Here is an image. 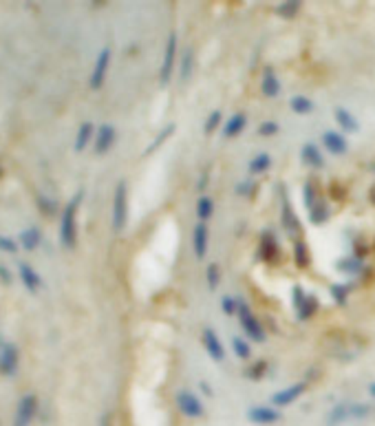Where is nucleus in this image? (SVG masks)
Returning a JSON list of instances; mask_svg holds the SVG:
<instances>
[{
    "label": "nucleus",
    "instance_id": "obj_43",
    "mask_svg": "<svg viewBox=\"0 0 375 426\" xmlns=\"http://www.w3.org/2000/svg\"><path fill=\"white\" fill-rule=\"evenodd\" d=\"M265 369H267V362H256L254 367L247 371V378H252V380H261L263 373H265Z\"/></svg>",
    "mask_w": 375,
    "mask_h": 426
},
{
    "label": "nucleus",
    "instance_id": "obj_3",
    "mask_svg": "<svg viewBox=\"0 0 375 426\" xmlns=\"http://www.w3.org/2000/svg\"><path fill=\"white\" fill-rule=\"evenodd\" d=\"M239 318H241V327H243V332L247 334L250 340H256V342H263L265 340L263 324L256 320V316L250 312V305H247L243 298H239Z\"/></svg>",
    "mask_w": 375,
    "mask_h": 426
},
{
    "label": "nucleus",
    "instance_id": "obj_19",
    "mask_svg": "<svg viewBox=\"0 0 375 426\" xmlns=\"http://www.w3.org/2000/svg\"><path fill=\"white\" fill-rule=\"evenodd\" d=\"M245 126H247V117H245L243 113H234V115L225 121V126H223V137L230 139V137L241 135Z\"/></svg>",
    "mask_w": 375,
    "mask_h": 426
},
{
    "label": "nucleus",
    "instance_id": "obj_34",
    "mask_svg": "<svg viewBox=\"0 0 375 426\" xmlns=\"http://www.w3.org/2000/svg\"><path fill=\"white\" fill-rule=\"evenodd\" d=\"M373 413V407L371 404H364V402H358V404H351V420H364Z\"/></svg>",
    "mask_w": 375,
    "mask_h": 426
},
{
    "label": "nucleus",
    "instance_id": "obj_42",
    "mask_svg": "<svg viewBox=\"0 0 375 426\" xmlns=\"http://www.w3.org/2000/svg\"><path fill=\"white\" fill-rule=\"evenodd\" d=\"M276 133H279V124H276V121H263L259 126V135H263V137H272Z\"/></svg>",
    "mask_w": 375,
    "mask_h": 426
},
{
    "label": "nucleus",
    "instance_id": "obj_45",
    "mask_svg": "<svg viewBox=\"0 0 375 426\" xmlns=\"http://www.w3.org/2000/svg\"><path fill=\"white\" fill-rule=\"evenodd\" d=\"M320 197H315V192H313V186L311 184H305V206L307 208H311L315 201H318Z\"/></svg>",
    "mask_w": 375,
    "mask_h": 426
},
{
    "label": "nucleus",
    "instance_id": "obj_29",
    "mask_svg": "<svg viewBox=\"0 0 375 426\" xmlns=\"http://www.w3.org/2000/svg\"><path fill=\"white\" fill-rule=\"evenodd\" d=\"M214 214V201L210 197H201L199 201H196V217L203 221H208L210 217Z\"/></svg>",
    "mask_w": 375,
    "mask_h": 426
},
{
    "label": "nucleus",
    "instance_id": "obj_52",
    "mask_svg": "<svg viewBox=\"0 0 375 426\" xmlns=\"http://www.w3.org/2000/svg\"><path fill=\"white\" fill-rule=\"evenodd\" d=\"M373 170H375V166H373Z\"/></svg>",
    "mask_w": 375,
    "mask_h": 426
},
{
    "label": "nucleus",
    "instance_id": "obj_33",
    "mask_svg": "<svg viewBox=\"0 0 375 426\" xmlns=\"http://www.w3.org/2000/svg\"><path fill=\"white\" fill-rule=\"evenodd\" d=\"M172 133H174V124H168V126L164 129V133H159V135H157V137L152 139V144L148 146L146 155H152V153H155L157 148H159V146L164 144V141H166V139H168V137H170Z\"/></svg>",
    "mask_w": 375,
    "mask_h": 426
},
{
    "label": "nucleus",
    "instance_id": "obj_21",
    "mask_svg": "<svg viewBox=\"0 0 375 426\" xmlns=\"http://www.w3.org/2000/svg\"><path fill=\"white\" fill-rule=\"evenodd\" d=\"M40 241H43L40 228H27V230L21 232V248L27 250V252H33L38 246H40Z\"/></svg>",
    "mask_w": 375,
    "mask_h": 426
},
{
    "label": "nucleus",
    "instance_id": "obj_26",
    "mask_svg": "<svg viewBox=\"0 0 375 426\" xmlns=\"http://www.w3.org/2000/svg\"><path fill=\"white\" fill-rule=\"evenodd\" d=\"M269 166H272V157H269L267 153H261V155H256V157L250 161L247 170H250L252 175H261V173L269 170Z\"/></svg>",
    "mask_w": 375,
    "mask_h": 426
},
{
    "label": "nucleus",
    "instance_id": "obj_16",
    "mask_svg": "<svg viewBox=\"0 0 375 426\" xmlns=\"http://www.w3.org/2000/svg\"><path fill=\"white\" fill-rule=\"evenodd\" d=\"M18 274H21L23 285H25L29 292H38V290L43 288V278H40V274H38L31 266H27V263H21V266H18Z\"/></svg>",
    "mask_w": 375,
    "mask_h": 426
},
{
    "label": "nucleus",
    "instance_id": "obj_40",
    "mask_svg": "<svg viewBox=\"0 0 375 426\" xmlns=\"http://www.w3.org/2000/svg\"><path fill=\"white\" fill-rule=\"evenodd\" d=\"M221 305H223V314H228V316L239 314V298L223 296V298H221Z\"/></svg>",
    "mask_w": 375,
    "mask_h": 426
},
{
    "label": "nucleus",
    "instance_id": "obj_38",
    "mask_svg": "<svg viewBox=\"0 0 375 426\" xmlns=\"http://www.w3.org/2000/svg\"><path fill=\"white\" fill-rule=\"evenodd\" d=\"M38 206H40V210L45 212V214H55V210H57V204L51 199V197H45V195H38Z\"/></svg>",
    "mask_w": 375,
    "mask_h": 426
},
{
    "label": "nucleus",
    "instance_id": "obj_11",
    "mask_svg": "<svg viewBox=\"0 0 375 426\" xmlns=\"http://www.w3.org/2000/svg\"><path fill=\"white\" fill-rule=\"evenodd\" d=\"M281 199H283V217H281L283 228L287 232H291V234H301V221H298V217H296V212L291 208L287 190H281Z\"/></svg>",
    "mask_w": 375,
    "mask_h": 426
},
{
    "label": "nucleus",
    "instance_id": "obj_37",
    "mask_svg": "<svg viewBox=\"0 0 375 426\" xmlns=\"http://www.w3.org/2000/svg\"><path fill=\"white\" fill-rule=\"evenodd\" d=\"M349 292H351L349 285H331V296H333L335 302H338V305H345Z\"/></svg>",
    "mask_w": 375,
    "mask_h": 426
},
{
    "label": "nucleus",
    "instance_id": "obj_2",
    "mask_svg": "<svg viewBox=\"0 0 375 426\" xmlns=\"http://www.w3.org/2000/svg\"><path fill=\"white\" fill-rule=\"evenodd\" d=\"M128 221V186L126 181H120L115 186V197H113V230L122 232Z\"/></svg>",
    "mask_w": 375,
    "mask_h": 426
},
{
    "label": "nucleus",
    "instance_id": "obj_17",
    "mask_svg": "<svg viewBox=\"0 0 375 426\" xmlns=\"http://www.w3.org/2000/svg\"><path fill=\"white\" fill-rule=\"evenodd\" d=\"M301 159H303V164H307L311 168H323L325 166V157L315 144H305L301 148Z\"/></svg>",
    "mask_w": 375,
    "mask_h": 426
},
{
    "label": "nucleus",
    "instance_id": "obj_30",
    "mask_svg": "<svg viewBox=\"0 0 375 426\" xmlns=\"http://www.w3.org/2000/svg\"><path fill=\"white\" fill-rule=\"evenodd\" d=\"M315 310H318V298L311 296V294H307V298H305V302H303V307H301L298 312H296V316H298V320H307V318L313 316Z\"/></svg>",
    "mask_w": 375,
    "mask_h": 426
},
{
    "label": "nucleus",
    "instance_id": "obj_41",
    "mask_svg": "<svg viewBox=\"0 0 375 426\" xmlns=\"http://www.w3.org/2000/svg\"><path fill=\"white\" fill-rule=\"evenodd\" d=\"M298 7H301L298 0H289V3H283V5L279 7V13L285 16V18H291L296 11H298Z\"/></svg>",
    "mask_w": 375,
    "mask_h": 426
},
{
    "label": "nucleus",
    "instance_id": "obj_20",
    "mask_svg": "<svg viewBox=\"0 0 375 426\" xmlns=\"http://www.w3.org/2000/svg\"><path fill=\"white\" fill-rule=\"evenodd\" d=\"M333 117H335V121H338V126H340L342 131H347V133H358V131H360L358 119H355L347 109H335Z\"/></svg>",
    "mask_w": 375,
    "mask_h": 426
},
{
    "label": "nucleus",
    "instance_id": "obj_9",
    "mask_svg": "<svg viewBox=\"0 0 375 426\" xmlns=\"http://www.w3.org/2000/svg\"><path fill=\"white\" fill-rule=\"evenodd\" d=\"M305 389H307L305 382H296V384H291V387H287V389H283L279 393H274L272 404H274V407H289L291 402H296L305 393Z\"/></svg>",
    "mask_w": 375,
    "mask_h": 426
},
{
    "label": "nucleus",
    "instance_id": "obj_24",
    "mask_svg": "<svg viewBox=\"0 0 375 426\" xmlns=\"http://www.w3.org/2000/svg\"><path fill=\"white\" fill-rule=\"evenodd\" d=\"M309 219H311L313 226H320V223H325V221L329 219V206L325 204L323 199H318V201H315V204L309 208Z\"/></svg>",
    "mask_w": 375,
    "mask_h": 426
},
{
    "label": "nucleus",
    "instance_id": "obj_48",
    "mask_svg": "<svg viewBox=\"0 0 375 426\" xmlns=\"http://www.w3.org/2000/svg\"><path fill=\"white\" fill-rule=\"evenodd\" d=\"M102 426H113V422H111V413H106V415L102 417Z\"/></svg>",
    "mask_w": 375,
    "mask_h": 426
},
{
    "label": "nucleus",
    "instance_id": "obj_12",
    "mask_svg": "<svg viewBox=\"0 0 375 426\" xmlns=\"http://www.w3.org/2000/svg\"><path fill=\"white\" fill-rule=\"evenodd\" d=\"M117 139V133H115V126L111 124H102L100 129H97V135H95V153L97 155H104L113 148Z\"/></svg>",
    "mask_w": 375,
    "mask_h": 426
},
{
    "label": "nucleus",
    "instance_id": "obj_47",
    "mask_svg": "<svg viewBox=\"0 0 375 426\" xmlns=\"http://www.w3.org/2000/svg\"><path fill=\"white\" fill-rule=\"evenodd\" d=\"M0 280H3V285H11V274L5 266H0Z\"/></svg>",
    "mask_w": 375,
    "mask_h": 426
},
{
    "label": "nucleus",
    "instance_id": "obj_15",
    "mask_svg": "<svg viewBox=\"0 0 375 426\" xmlns=\"http://www.w3.org/2000/svg\"><path fill=\"white\" fill-rule=\"evenodd\" d=\"M323 146L331 153V155H345L347 153V137L338 131H327L323 135Z\"/></svg>",
    "mask_w": 375,
    "mask_h": 426
},
{
    "label": "nucleus",
    "instance_id": "obj_31",
    "mask_svg": "<svg viewBox=\"0 0 375 426\" xmlns=\"http://www.w3.org/2000/svg\"><path fill=\"white\" fill-rule=\"evenodd\" d=\"M293 256H296V266L298 268H305V266H309V248H307V243L305 241H296V246H293Z\"/></svg>",
    "mask_w": 375,
    "mask_h": 426
},
{
    "label": "nucleus",
    "instance_id": "obj_5",
    "mask_svg": "<svg viewBox=\"0 0 375 426\" xmlns=\"http://www.w3.org/2000/svg\"><path fill=\"white\" fill-rule=\"evenodd\" d=\"M35 413H38V398H35L33 393L23 395L21 402H18L13 426H29V424L33 422Z\"/></svg>",
    "mask_w": 375,
    "mask_h": 426
},
{
    "label": "nucleus",
    "instance_id": "obj_28",
    "mask_svg": "<svg viewBox=\"0 0 375 426\" xmlns=\"http://www.w3.org/2000/svg\"><path fill=\"white\" fill-rule=\"evenodd\" d=\"M289 106H291L293 113H298V115H307V113L313 111V102H311V99H309L307 95H296V97H291Z\"/></svg>",
    "mask_w": 375,
    "mask_h": 426
},
{
    "label": "nucleus",
    "instance_id": "obj_8",
    "mask_svg": "<svg viewBox=\"0 0 375 426\" xmlns=\"http://www.w3.org/2000/svg\"><path fill=\"white\" fill-rule=\"evenodd\" d=\"M177 407L186 417H201L203 415V402L190 391H179L177 393Z\"/></svg>",
    "mask_w": 375,
    "mask_h": 426
},
{
    "label": "nucleus",
    "instance_id": "obj_46",
    "mask_svg": "<svg viewBox=\"0 0 375 426\" xmlns=\"http://www.w3.org/2000/svg\"><path fill=\"white\" fill-rule=\"evenodd\" d=\"M254 184H252V181H245V184H241L239 188H236V192H239V195H243V197H250L252 192H254Z\"/></svg>",
    "mask_w": 375,
    "mask_h": 426
},
{
    "label": "nucleus",
    "instance_id": "obj_36",
    "mask_svg": "<svg viewBox=\"0 0 375 426\" xmlns=\"http://www.w3.org/2000/svg\"><path fill=\"white\" fill-rule=\"evenodd\" d=\"M192 49H186L184 51V55H181V69H179V73H181V80L186 82V80L190 77V73H192Z\"/></svg>",
    "mask_w": 375,
    "mask_h": 426
},
{
    "label": "nucleus",
    "instance_id": "obj_51",
    "mask_svg": "<svg viewBox=\"0 0 375 426\" xmlns=\"http://www.w3.org/2000/svg\"><path fill=\"white\" fill-rule=\"evenodd\" d=\"M0 177H3V170H0Z\"/></svg>",
    "mask_w": 375,
    "mask_h": 426
},
{
    "label": "nucleus",
    "instance_id": "obj_35",
    "mask_svg": "<svg viewBox=\"0 0 375 426\" xmlns=\"http://www.w3.org/2000/svg\"><path fill=\"white\" fill-rule=\"evenodd\" d=\"M206 278H208V288L214 292L216 288H219V283H221V270H219V266H208V274H206Z\"/></svg>",
    "mask_w": 375,
    "mask_h": 426
},
{
    "label": "nucleus",
    "instance_id": "obj_32",
    "mask_svg": "<svg viewBox=\"0 0 375 426\" xmlns=\"http://www.w3.org/2000/svg\"><path fill=\"white\" fill-rule=\"evenodd\" d=\"M232 349L234 354L239 356L241 360H247L252 356V349H250V342L243 340V338H232Z\"/></svg>",
    "mask_w": 375,
    "mask_h": 426
},
{
    "label": "nucleus",
    "instance_id": "obj_50",
    "mask_svg": "<svg viewBox=\"0 0 375 426\" xmlns=\"http://www.w3.org/2000/svg\"><path fill=\"white\" fill-rule=\"evenodd\" d=\"M369 393H371V395L375 398V382H371V387H369Z\"/></svg>",
    "mask_w": 375,
    "mask_h": 426
},
{
    "label": "nucleus",
    "instance_id": "obj_25",
    "mask_svg": "<svg viewBox=\"0 0 375 426\" xmlns=\"http://www.w3.org/2000/svg\"><path fill=\"white\" fill-rule=\"evenodd\" d=\"M276 252H279V243H276V239H274L272 232H265L263 241H261V256L265 261H272L276 256Z\"/></svg>",
    "mask_w": 375,
    "mask_h": 426
},
{
    "label": "nucleus",
    "instance_id": "obj_14",
    "mask_svg": "<svg viewBox=\"0 0 375 426\" xmlns=\"http://www.w3.org/2000/svg\"><path fill=\"white\" fill-rule=\"evenodd\" d=\"M208 241H210V230H208L206 223H199V226H194V232H192V248H194L196 258H206V254H208Z\"/></svg>",
    "mask_w": 375,
    "mask_h": 426
},
{
    "label": "nucleus",
    "instance_id": "obj_18",
    "mask_svg": "<svg viewBox=\"0 0 375 426\" xmlns=\"http://www.w3.org/2000/svg\"><path fill=\"white\" fill-rule=\"evenodd\" d=\"M261 91H263L265 97H276V95L281 93V82H279V77H276V73H274L272 67H267V69L263 71Z\"/></svg>",
    "mask_w": 375,
    "mask_h": 426
},
{
    "label": "nucleus",
    "instance_id": "obj_44",
    "mask_svg": "<svg viewBox=\"0 0 375 426\" xmlns=\"http://www.w3.org/2000/svg\"><path fill=\"white\" fill-rule=\"evenodd\" d=\"M0 250H3V252H9V254H13V252H18V243H16V241H11L9 236H3V234H0Z\"/></svg>",
    "mask_w": 375,
    "mask_h": 426
},
{
    "label": "nucleus",
    "instance_id": "obj_27",
    "mask_svg": "<svg viewBox=\"0 0 375 426\" xmlns=\"http://www.w3.org/2000/svg\"><path fill=\"white\" fill-rule=\"evenodd\" d=\"M335 266H338V270L345 272V274H360L362 272V261L355 258V256L340 258L338 263H335Z\"/></svg>",
    "mask_w": 375,
    "mask_h": 426
},
{
    "label": "nucleus",
    "instance_id": "obj_10",
    "mask_svg": "<svg viewBox=\"0 0 375 426\" xmlns=\"http://www.w3.org/2000/svg\"><path fill=\"white\" fill-rule=\"evenodd\" d=\"M247 420L259 426H269L281 420V413L276 411V407H252L247 411Z\"/></svg>",
    "mask_w": 375,
    "mask_h": 426
},
{
    "label": "nucleus",
    "instance_id": "obj_23",
    "mask_svg": "<svg viewBox=\"0 0 375 426\" xmlns=\"http://www.w3.org/2000/svg\"><path fill=\"white\" fill-rule=\"evenodd\" d=\"M93 133H95V126L91 124V121H84V124L80 126V131H77V135H75V146H73L75 153H82L91 144Z\"/></svg>",
    "mask_w": 375,
    "mask_h": 426
},
{
    "label": "nucleus",
    "instance_id": "obj_7",
    "mask_svg": "<svg viewBox=\"0 0 375 426\" xmlns=\"http://www.w3.org/2000/svg\"><path fill=\"white\" fill-rule=\"evenodd\" d=\"M174 62H177V33L172 31V33L168 36L166 53H164V62H162V69H159V80H162V84H168V82H170L172 71H174Z\"/></svg>",
    "mask_w": 375,
    "mask_h": 426
},
{
    "label": "nucleus",
    "instance_id": "obj_6",
    "mask_svg": "<svg viewBox=\"0 0 375 426\" xmlns=\"http://www.w3.org/2000/svg\"><path fill=\"white\" fill-rule=\"evenodd\" d=\"M108 65H111V49H108V47H104L100 53H97L95 67H93L91 80H89V87H91L93 91L102 89L104 80H106V73H108Z\"/></svg>",
    "mask_w": 375,
    "mask_h": 426
},
{
    "label": "nucleus",
    "instance_id": "obj_13",
    "mask_svg": "<svg viewBox=\"0 0 375 426\" xmlns=\"http://www.w3.org/2000/svg\"><path fill=\"white\" fill-rule=\"evenodd\" d=\"M201 340H203V347H206L208 356H210L214 362H221V360L225 358V349H223V344H221L219 336L214 334V329H203Z\"/></svg>",
    "mask_w": 375,
    "mask_h": 426
},
{
    "label": "nucleus",
    "instance_id": "obj_22",
    "mask_svg": "<svg viewBox=\"0 0 375 426\" xmlns=\"http://www.w3.org/2000/svg\"><path fill=\"white\" fill-rule=\"evenodd\" d=\"M349 420H351V404H335L327 415L329 426H338V424H345Z\"/></svg>",
    "mask_w": 375,
    "mask_h": 426
},
{
    "label": "nucleus",
    "instance_id": "obj_4",
    "mask_svg": "<svg viewBox=\"0 0 375 426\" xmlns=\"http://www.w3.org/2000/svg\"><path fill=\"white\" fill-rule=\"evenodd\" d=\"M18 362H21V356H18L16 344L0 340V373L5 378H13L18 371Z\"/></svg>",
    "mask_w": 375,
    "mask_h": 426
},
{
    "label": "nucleus",
    "instance_id": "obj_39",
    "mask_svg": "<svg viewBox=\"0 0 375 426\" xmlns=\"http://www.w3.org/2000/svg\"><path fill=\"white\" fill-rule=\"evenodd\" d=\"M221 117H223V113H221V111H212V113L208 115V119H206V135H212V133H214V129H219V124H221Z\"/></svg>",
    "mask_w": 375,
    "mask_h": 426
},
{
    "label": "nucleus",
    "instance_id": "obj_1",
    "mask_svg": "<svg viewBox=\"0 0 375 426\" xmlns=\"http://www.w3.org/2000/svg\"><path fill=\"white\" fill-rule=\"evenodd\" d=\"M82 199H84V190H77L62 210L60 243L67 250H73L77 246V210H80V206H82Z\"/></svg>",
    "mask_w": 375,
    "mask_h": 426
},
{
    "label": "nucleus",
    "instance_id": "obj_49",
    "mask_svg": "<svg viewBox=\"0 0 375 426\" xmlns=\"http://www.w3.org/2000/svg\"><path fill=\"white\" fill-rule=\"evenodd\" d=\"M201 389L206 391V395H212V389L208 387V384H206V382H201Z\"/></svg>",
    "mask_w": 375,
    "mask_h": 426
}]
</instances>
